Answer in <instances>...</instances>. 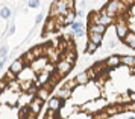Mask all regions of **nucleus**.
I'll use <instances>...</instances> for the list:
<instances>
[{"mask_svg": "<svg viewBox=\"0 0 135 119\" xmlns=\"http://www.w3.org/2000/svg\"><path fill=\"white\" fill-rule=\"evenodd\" d=\"M25 68H26V65H25V62H23V59H21V57H15V59L11 62V65H9L8 69H9L11 72H14L15 75H18Z\"/></svg>", "mask_w": 135, "mask_h": 119, "instance_id": "obj_1", "label": "nucleus"}, {"mask_svg": "<svg viewBox=\"0 0 135 119\" xmlns=\"http://www.w3.org/2000/svg\"><path fill=\"white\" fill-rule=\"evenodd\" d=\"M71 69H73V66L70 65V63H67V62H64V60H59V62L55 65V71L58 72L62 78L65 77L68 72L71 71Z\"/></svg>", "mask_w": 135, "mask_h": 119, "instance_id": "obj_2", "label": "nucleus"}, {"mask_svg": "<svg viewBox=\"0 0 135 119\" xmlns=\"http://www.w3.org/2000/svg\"><path fill=\"white\" fill-rule=\"evenodd\" d=\"M61 60H64V62H67V63H70L73 66L76 63V60H78V51L76 50H65V51H62Z\"/></svg>", "mask_w": 135, "mask_h": 119, "instance_id": "obj_3", "label": "nucleus"}, {"mask_svg": "<svg viewBox=\"0 0 135 119\" xmlns=\"http://www.w3.org/2000/svg\"><path fill=\"white\" fill-rule=\"evenodd\" d=\"M43 104L44 102L40 100V98H37V96H33L31 100V102L27 104V107H29V110H31L32 113L35 115H40V112H41V109H43Z\"/></svg>", "mask_w": 135, "mask_h": 119, "instance_id": "obj_4", "label": "nucleus"}, {"mask_svg": "<svg viewBox=\"0 0 135 119\" xmlns=\"http://www.w3.org/2000/svg\"><path fill=\"white\" fill-rule=\"evenodd\" d=\"M122 42L126 45V47L135 50V32L134 30H129L128 33H126V36L122 39Z\"/></svg>", "mask_w": 135, "mask_h": 119, "instance_id": "obj_5", "label": "nucleus"}, {"mask_svg": "<svg viewBox=\"0 0 135 119\" xmlns=\"http://www.w3.org/2000/svg\"><path fill=\"white\" fill-rule=\"evenodd\" d=\"M62 104H64V101H61L56 96H52V98H49V101H47V109L55 110V112H59V109L62 107Z\"/></svg>", "mask_w": 135, "mask_h": 119, "instance_id": "obj_6", "label": "nucleus"}, {"mask_svg": "<svg viewBox=\"0 0 135 119\" xmlns=\"http://www.w3.org/2000/svg\"><path fill=\"white\" fill-rule=\"evenodd\" d=\"M105 65H106V69H108V68H111V69L117 68V66L120 65V56H118V54H112V56H109L108 59L105 60Z\"/></svg>", "mask_w": 135, "mask_h": 119, "instance_id": "obj_7", "label": "nucleus"}, {"mask_svg": "<svg viewBox=\"0 0 135 119\" xmlns=\"http://www.w3.org/2000/svg\"><path fill=\"white\" fill-rule=\"evenodd\" d=\"M86 35H88V41L93 42L94 45H100L102 41H103V35H100V33H94V32H86Z\"/></svg>", "mask_w": 135, "mask_h": 119, "instance_id": "obj_8", "label": "nucleus"}, {"mask_svg": "<svg viewBox=\"0 0 135 119\" xmlns=\"http://www.w3.org/2000/svg\"><path fill=\"white\" fill-rule=\"evenodd\" d=\"M35 96L37 98H40L41 101H47L50 98V90H47V89H44L43 86H38V89H37V92H35Z\"/></svg>", "mask_w": 135, "mask_h": 119, "instance_id": "obj_9", "label": "nucleus"}, {"mask_svg": "<svg viewBox=\"0 0 135 119\" xmlns=\"http://www.w3.org/2000/svg\"><path fill=\"white\" fill-rule=\"evenodd\" d=\"M99 15H100V17H99V24H102V26L106 27V29L109 27L111 24H114V21H115L114 18L108 17V15H105V14H100V12H99Z\"/></svg>", "mask_w": 135, "mask_h": 119, "instance_id": "obj_10", "label": "nucleus"}, {"mask_svg": "<svg viewBox=\"0 0 135 119\" xmlns=\"http://www.w3.org/2000/svg\"><path fill=\"white\" fill-rule=\"evenodd\" d=\"M70 96H71V90L65 89V88H62V86L56 90V98H59L61 101H65V100H68Z\"/></svg>", "mask_w": 135, "mask_h": 119, "instance_id": "obj_11", "label": "nucleus"}, {"mask_svg": "<svg viewBox=\"0 0 135 119\" xmlns=\"http://www.w3.org/2000/svg\"><path fill=\"white\" fill-rule=\"evenodd\" d=\"M74 82L78 83V86H82V84H88L90 83V78H88V75H86L85 71H82V72H79V74H76Z\"/></svg>", "mask_w": 135, "mask_h": 119, "instance_id": "obj_12", "label": "nucleus"}, {"mask_svg": "<svg viewBox=\"0 0 135 119\" xmlns=\"http://www.w3.org/2000/svg\"><path fill=\"white\" fill-rule=\"evenodd\" d=\"M20 57L23 59V62H25V65H26V66H31V65H32V62L35 60V56H33V53H32L31 50L25 51V53L21 54Z\"/></svg>", "mask_w": 135, "mask_h": 119, "instance_id": "obj_13", "label": "nucleus"}, {"mask_svg": "<svg viewBox=\"0 0 135 119\" xmlns=\"http://www.w3.org/2000/svg\"><path fill=\"white\" fill-rule=\"evenodd\" d=\"M105 113L108 115L109 118H114V116H118V107H117V104H112V106H106V107L103 109Z\"/></svg>", "mask_w": 135, "mask_h": 119, "instance_id": "obj_14", "label": "nucleus"}, {"mask_svg": "<svg viewBox=\"0 0 135 119\" xmlns=\"http://www.w3.org/2000/svg\"><path fill=\"white\" fill-rule=\"evenodd\" d=\"M76 21V11H68L64 17V24L65 26H71Z\"/></svg>", "mask_w": 135, "mask_h": 119, "instance_id": "obj_15", "label": "nucleus"}, {"mask_svg": "<svg viewBox=\"0 0 135 119\" xmlns=\"http://www.w3.org/2000/svg\"><path fill=\"white\" fill-rule=\"evenodd\" d=\"M120 63L124 66H132L134 68V56H131V54L120 56Z\"/></svg>", "mask_w": 135, "mask_h": 119, "instance_id": "obj_16", "label": "nucleus"}, {"mask_svg": "<svg viewBox=\"0 0 135 119\" xmlns=\"http://www.w3.org/2000/svg\"><path fill=\"white\" fill-rule=\"evenodd\" d=\"M99 12L97 11H91L90 14H88V26H94V24H99Z\"/></svg>", "mask_w": 135, "mask_h": 119, "instance_id": "obj_17", "label": "nucleus"}, {"mask_svg": "<svg viewBox=\"0 0 135 119\" xmlns=\"http://www.w3.org/2000/svg\"><path fill=\"white\" fill-rule=\"evenodd\" d=\"M61 78H62V77H61V75H59L56 71H52V72H50V77H49V82H47V83H49L52 88H55Z\"/></svg>", "mask_w": 135, "mask_h": 119, "instance_id": "obj_18", "label": "nucleus"}, {"mask_svg": "<svg viewBox=\"0 0 135 119\" xmlns=\"http://www.w3.org/2000/svg\"><path fill=\"white\" fill-rule=\"evenodd\" d=\"M11 17H12V9H11L9 6H3V8L0 9V18H3V20H9Z\"/></svg>", "mask_w": 135, "mask_h": 119, "instance_id": "obj_19", "label": "nucleus"}, {"mask_svg": "<svg viewBox=\"0 0 135 119\" xmlns=\"http://www.w3.org/2000/svg\"><path fill=\"white\" fill-rule=\"evenodd\" d=\"M91 69H93L94 72H96V75H99V74H100L102 71H105V69H106L105 60H102V62H96V63H94V65L91 66Z\"/></svg>", "mask_w": 135, "mask_h": 119, "instance_id": "obj_20", "label": "nucleus"}, {"mask_svg": "<svg viewBox=\"0 0 135 119\" xmlns=\"http://www.w3.org/2000/svg\"><path fill=\"white\" fill-rule=\"evenodd\" d=\"M8 51H9L8 45L6 44H2V45H0V59L3 60V62L8 60Z\"/></svg>", "mask_w": 135, "mask_h": 119, "instance_id": "obj_21", "label": "nucleus"}, {"mask_svg": "<svg viewBox=\"0 0 135 119\" xmlns=\"http://www.w3.org/2000/svg\"><path fill=\"white\" fill-rule=\"evenodd\" d=\"M62 88H65L68 90H74L78 88V83L74 82V78H70V80H65V83L62 84Z\"/></svg>", "mask_w": 135, "mask_h": 119, "instance_id": "obj_22", "label": "nucleus"}, {"mask_svg": "<svg viewBox=\"0 0 135 119\" xmlns=\"http://www.w3.org/2000/svg\"><path fill=\"white\" fill-rule=\"evenodd\" d=\"M96 50H97V45H94L93 42L86 41V45H85V53L93 54V53H96Z\"/></svg>", "mask_w": 135, "mask_h": 119, "instance_id": "obj_23", "label": "nucleus"}, {"mask_svg": "<svg viewBox=\"0 0 135 119\" xmlns=\"http://www.w3.org/2000/svg\"><path fill=\"white\" fill-rule=\"evenodd\" d=\"M70 27H71V32H78V30H82L84 29V23H82V21H74L73 24H71V26H70Z\"/></svg>", "mask_w": 135, "mask_h": 119, "instance_id": "obj_24", "label": "nucleus"}, {"mask_svg": "<svg viewBox=\"0 0 135 119\" xmlns=\"http://www.w3.org/2000/svg\"><path fill=\"white\" fill-rule=\"evenodd\" d=\"M27 6L31 9H38L41 6V0H27Z\"/></svg>", "mask_w": 135, "mask_h": 119, "instance_id": "obj_25", "label": "nucleus"}, {"mask_svg": "<svg viewBox=\"0 0 135 119\" xmlns=\"http://www.w3.org/2000/svg\"><path fill=\"white\" fill-rule=\"evenodd\" d=\"M8 86H9V82H8L6 78H0V92H5L8 90Z\"/></svg>", "mask_w": 135, "mask_h": 119, "instance_id": "obj_26", "label": "nucleus"}, {"mask_svg": "<svg viewBox=\"0 0 135 119\" xmlns=\"http://www.w3.org/2000/svg\"><path fill=\"white\" fill-rule=\"evenodd\" d=\"M3 78H6L8 82L11 83V82H15V80H17V75H15L14 72H11L9 69H8V71H6V74H5V77H3Z\"/></svg>", "mask_w": 135, "mask_h": 119, "instance_id": "obj_27", "label": "nucleus"}, {"mask_svg": "<svg viewBox=\"0 0 135 119\" xmlns=\"http://www.w3.org/2000/svg\"><path fill=\"white\" fill-rule=\"evenodd\" d=\"M14 33H15V24L11 23L9 26H8V35H11V36H12Z\"/></svg>", "mask_w": 135, "mask_h": 119, "instance_id": "obj_28", "label": "nucleus"}, {"mask_svg": "<svg viewBox=\"0 0 135 119\" xmlns=\"http://www.w3.org/2000/svg\"><path fill=\"white\" fill-rule=\"evenodd\" d=\"M123 5H126L128 8H131V6H134L135 5V0H120Z\"/></svg>", "mask_w": 135, "mask_h": 119, "instance_id": "obj_29", "label": "nucleus"}, {"mask_svg": "<svg viewBox=\"0 0 135 119\" xmlns=\"http://www.w3.org/2000/svg\"><path fill=\"white\" fill-rule=\"evenodd\" d=\"M43 20H44V12H40L37 17H35V24H37V23H41Z\"/></svg>", "mask_w": 135, "mask_h": 119, "instance_id": "obj_30", "label": "nucleus"}, {"mask_svg": "<svg viewBox=\"0 0 135 119\" xmlns=\"http://www.w3.org/2000/svg\"><path fill=\"white\" fill-rule=\"evenodd\" d=\"M84 33H85V32H84V29L78 30V32H74V38H82V36H84Z\"/></svg>", "mask_w": 135, "mask_h": 119, "instance_id": "obj_31", "label": "nucleus"}, {"mask_svg": "<svg viewBox=\"0 0 135 119\" xmlns=\"http://www.w3.org/2000/svg\"><path fill=\"white\" fill-rule=\"evenodd\" d=\"M79 8L82 9V11L85 9V8H86V0H80V2H79Z\"/></svg>", "mask_w": 135, "mask_h": 119, "instance_id": "obj_32", "label": "nucleus"}, {"mask_svg": "<svg viewBox=\"0 0 135 119\" xmlns=\"http://www.w3.org/2000/svg\"><path fill=\"white\" fill-rule=\"evenodd\" d=\"M129 98H131V102H135V92H129Z\"/></svg>", "mask_w": 135, "mask_h": 119, "instance_id": "obj_33", "label": "nucleus"}, {"mask_svg": "<svg viewBox=\"0 0 135 119\" xmlns=\"http://www.w3.org/2000/svg\"><path fill=\"white\" fill-rule=\"evenodd\" d=\"M76 17H84V11H82V9L76 11Z\"/></svg>", "mask_w": 135, "mask_h": 119, "instance_id": "obj_34", "label": "nucleus"}, {"mask_svg": "<svg viewBox=\"0 0 135 119\" xmlns=\"http://www.w3.org/2000/svg\"><path fill=\"white\" fill-rule=\"evenodd\" d=\"M3 66H5V62H3V60H0V71L3 69Z\"/></svg>", "mask_w": 135, "mask_h": 119, "instance_id": "obj_35", "label": "nucleus"}, {"mask_svg": "<svg viewBox=\"0 0 135 119\" xmlns=\"http://www.w3.org/2000/svg\"><path fill=\"white\" fill-rule=\"evenodd\" d=\"M128 119H135V116H129V118Z\"/></svg>", "mask_w": 135, "mask_h": 119, "instance_id": "obj_36", "label": "nucleus"}, {"mask_svg": "<svg viewBox=\"0 0 135 119\" xmlns=\"http://www.w3.org/2000/svg\"><path fill=\"white\" fill-rule=\"evenodd\" d=\"M134 68H135V56H134Z\"/></svg>", "mask_w": 135, "mask_h": 119, "instance_id": "obj_37", "label": "nucleus"}, {"mask_svg": "<svg viewBox=\"0 0 135 119\" xmlns=\"http://www.w3.org/2000/svg\"><path fill=\"white\" fill-rule=\"evenodd\" d=\"M112 119H120V118H117V116H114V118H112Z\"/></svg>", "mask_w": 135, "mask_h": 119, "instance_id": "obj_38", "label": "nucleus"}, {"mask_svg": "<svg viewBox=\"0 0 135 119\" xmlns=\"http://www.w3.org/2000/svg\"><path fill=\"white\" fill-rule=\"evenodd\" d=\"M0 94H2V92H0Z\"/></svg>", "mask_w": 135, "mask_h": 119, "instance_id": "obj_39", "label": "nucleus"}]
</instances>
